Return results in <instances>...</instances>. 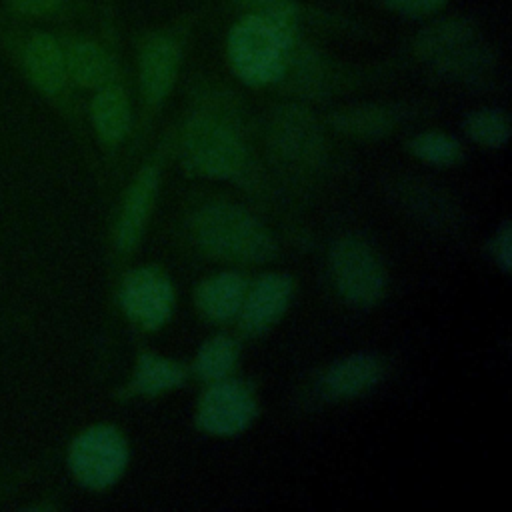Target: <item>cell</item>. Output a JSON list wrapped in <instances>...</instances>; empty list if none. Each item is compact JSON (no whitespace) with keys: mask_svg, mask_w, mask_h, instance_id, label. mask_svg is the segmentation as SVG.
Listing matches in <instances>:
<instances>
[{"mask_svg":"<svg viewBox=\"0 0 512 512\" xmlns=\"http://www.w3.org/2000/svg\"><path fill=\"white\" fill-rule=\"evenodd\" d=\"M416 52L458 78L480 76L488 64V52L480 46L476 30L468 20L460 18H446L426 26L416 38Z\"/></svg>","mask_w":512,"mask_h":512,"instance_id":"obj_6","label":"cell"},{"mask_svg":"<svg viewBox=\"0 0 512 512\" xmlns=\"http://www.w3.org/2000/svg\"><path fill=\"white\" fill-rule=\"evenodd\" d=\"M66 54V72L82 88H102L112 84L116 74L112 56L92 40H76Z\"/></svg>","mask_w":512,"mask_h":512,"instance_id":"obj_18","label":"cell"},{"mask_svg":"<svg viewBox=\"0 0 512 512\" xmlns=\"http://www.w3.org/2000/svg\"><path fill=\"white\" fill-rule=\"evenodd\" d=\"M90 120L100 140L108 144L122 142L132 124L130 100L126 92L116 84L98 88L90 102Z\"/></svg>","mask_w":512,"mask_h":512,"instance_id":"obj_16","label":"cell"},{"mask_svg":"<svg viewBox=\"0 0 512 512\" xmlns=\"http://www.w3.org/2000/svg\"><path fill=\"white\" fill-rule=\"evenodd\" d=\"M238 352L240 350L234 338L226 334H214L200 344L192 362V370L206 384L230 378L238 364Z\"/></svg>","mask_w":512,"mask_h":512,"instance_id":"obj_19","label":"cell"},{"mask_svg":"<svg viewBox=\"0 0 512 512\" xmlns=\"http://www.w3.org/2000/svg\"><path fill=\"white\" fill-rule=\"evenodd\" d=\"M408 148L420 162L436 168L456 166L464 156L462 144L454 136L440 130H426L416 134L410 138Z\"/></svg>","mask_w":512,"mask_h":512,"instance_id":"obj_21","label":"cell"},{"mask_svg":"<svg viewBox=\"0 0 512 512\" xmlns=\"http://www.w3.org/2000/svg\"><path fill=\"white\" fill-rule=\"evenodd\" d=\"M64 2L66 0H10L16 12L24 16H36V18L54 16L56 12H60Z\"/></svg>","mask_w":512,"mask_h":512,"instance_id":"obj_26","label":"cell"},{"mask_svg":"<svg viewBox=\"0 0 512 512\" xmlns=\"http://www.w3.org/2000/svg\"><path fill=\"white\" fill-rule=\"evenodd\" d=\"M392 12L402 14V16H430L444 8L448 0H382Z\"/></svg>","mask_w":512,"mask_h":512,"instance_id":"obj_24","label":"cell"},{"mask_svg":"<svg viewBox=\"0 0 512 512\" xmlns=\"http://www.w3.org/2000/svg\"><path fill=\"white\" fill-rule=\"evenodd\" d=\"M198 246L212 258L236 264H264L276 256L270 230L244 206L212 202L198 210L192 222Z\"/></svg>","mask_w":512,"mask_h":512,"instance_id":"obj_1","label":"cell"},{"mask_svg":"<svg viewBox=\"0 0 512 512\" xmlns=\"http://www.w3.org/2000/svg\"><path fill=\"white\" fill-rule=\"evenodd\" d=\"M294 42V24L248 14L226 38V58L248 86H268L282 78Z\"/></svg>","mask_w":512,"mask_h":512,"instance_id":"obj_2","label":"cell"},{"mask_svg":"<svg viewBox=\"0 0 512 512\" xmlns=\"http://www.w3.org/2000/svg\"><path fill=\"white\" fill-rule=\"evenodd\" d=\"M490 252L492 258L496 262V266L502 272L510 270V262H512V232H510V224L502 222V226L496 230L492 244H490Z\"/></svg>","mask_w":512,"mask_h":512,"instance_id":"obj_25","label":"cell"},{"mask_svg":"<svg viewBox=\"0 0 512 512\" xmlns=\"http://www.w3.org/2000/svg\"><path fill=\"white\" fill-rule=\"evenodd\" d=\"M180 46L168 36L150 38L140 52L138 82L144 100L150 106H160L172 92L180 72Z\"/></svg>","mask_w":512,"mask_h":512,"instance_id":"obj_11","label":"cell"},{"mask_svg":"<svg viewBox=\"0 0 512 512\" xmlns=\"http://www.w3.org/2000/svg\"><path fill=\"white\" fill-rule=\"evenodd\" d=\"M332 124L348 136L374 138L390 132L394 120L386 108L362 104V106H352L336 112L332 116Z\"/></svg>","mask_w":512,"mask_h":512,"instance_id":"obj_20","label":"cell"},{"mask_svg":"<svg viewBox=\"0 0 512 512\" xmlns=\"http://www.w3.org/2000/svg\"><path fill=\"white\" fill-rule=\"evenodd\" d=\"M294 296V282L288 274L266 272L248 284L236 316L242 332L260 336L268 332L288 310Z\"/></svg>","mask_w":512,"mask_h":512,"instance_id":"obj_9","label":"cell"},{"mask_svg":"<svg viewBox=\"0 0 512 512\" xmlns=\"http://www.w3.org/2000/svg\"><path fill=\"white\" fill-rule=\"evenodd\" d=\"M180 152L186 170L208 180L238 178L248 164L246 146L234 128L202 114L186 122Z\"/></svg>","mask_w":512,"mask_h":512,"instance_id":"obj_3","label":"cell"},{"mask_svg":"<svg viewBox=\"0 0 512 512\" xmlns=\"http://www.w3.org/2000/svg\"><path fill=\"white\" fill-rule=\"evenodd\" d=\"M258 416V400L254 390L240 380L224 378L210 382L196 404L198 428L216 438H232L242 434Z\"/></svg>","mask_w":512,"mask_h":512,"instance_id":"obj_8","label":"cell"},{"mask_svg":"<svg viewBox=\"0 0 512 512\" xmlns=\"http://www.w3.org/2000/svg\"><path fill=\"white\" fill-rule=\"evenodd\" d=\"M24 68L30 82L48 96L60 94L66 86V54L58 40L46 32H34L26 40Z\"/></svg>","mask_w":512,"mask_h":512,"instance_id":"obj_14","label":"cell"},{"mask_svg":"<svg viewBox=\"0 0 512 512\" xmlns=\"http://www.w3.org/2000/svg\"><path fill=\"white\" fill-rule=\"evenodd\" d=\"M464 128L470 140L484 148H504L510 138V120L500 108L472 110L464 120Z\"/></svg>","mask_w":512,"mask_h":512,"instance_id":"obj_22","label":"cell"},{"mask_svg":"<svg viewBox=\"0 0 512 512\" xmlns=\"http://www.w3.org/2000/svg\"><path fill=\"white\" fill-rule=\"evenodd\" d=\"M174 286L156 264H142L124 274L118 288V304L124 316L142 330L162 328L174 310Z\"/></svg>","mask_w":512,"mask_h":512,"instance_id":"obj_7","label":"cell"},{"mask_svg":"<svg viewBox=\"0 0 512 512\" xmlns=\"http://www.w3.org/2000/svg\"><path fill=\"white\" fill-rule=\"evenodd\" d=\"M238 4L246 6L250 14L266 16L272 20H280L286 24H294L298 8L294 0H236Z\"/></svg>","mask_w":512,"mask_h":512,"instance_id":"obj_23","label":"cell"},{"mask_svg":"<svg viewBox=\"0 0 512 512\" xmlns=\"http://www.w3.org/2000/svg\"><path fill=\"white\" fill-rule=\"evenodd\" d=\"M384 374V364L374 352H354L332 362L322 378V390L330 398L348 400L372 390Z\"/></svg>","mask_w":512,"mask_h":512,"instance_id":"obj_13","label":"cell"},{"mask_svg":"<svg viewBox=\"0 0 512 512\" xmlns=\"http://www.w3.org/2000/svg\"><path fill=\"white\" fill-rule=\"evenodd\" d=\"M248 280L238 272H218L196 286L194 302L200 314L212 322H230L238 316Z\"/></svg>","mask_w":512,"mask_h":512,"instance_id":"obj_15","label":"cell"},{"mask_svg":"<svg viewBox=\"0 0 512 512\" xmlns=\"http://www.w3.org/2000/svg\"><path fill=\"white\" fill-rule=\"evenodd\" d=\"M160 188V170L156 164L142 166L130 186L124 192L116 224H114V246L120 252H132L150 222Z\"/></svg>","mask_w":512,"mask_h":512,"instance_id":"obj_10","label":"cell"},{"mask_svg":"<svg viewBox=\"0 0 512 512\" xmlns=\"http://www.w3.org/2000/svg\"><path fill=\"white\" fill-rule=\"evenodd\" d=\"M328 274L336 294L354 308H372L386 294V268L378 252L360 236L346 234L328 250Z\"/></svg>","mask_w":512,"mask_h":512,"instance_id":"obj_4","label":"cell"},{"mask_svg":"<svg viewBox=\"0 0 512 512\" xmlns=\"http://www.w3.org/2000/svg\"><path fill=\"white\" fill-rule=\"evenodd\" d=\"M130 448L112 424H92L80 430L68 446L66 464L72 478L88 490H106L126 472Z\"/></svg>","mask_w":512,"mask_h":512,"instance_id":"obj_5","label":"cell"},{"mask_svg":"<svg viewBox=\"0 0 512 512\" xmlns=\"http://www.w3.org/2000/svg\"><path fill=\"white\" fill-rule=\"evenodd\" d=\"M186 378L188 370L184 364L156 352H142L136 360L128 390L138 396H160L180 388Z\"/></svg>","mask_w":512,"mask_h":512,"instance_id":"obj_17","label":"cell"},{"mask_svg":"<svg viewBox=\"0 0 512 512\" xmlns=\"http://www.w3.org/2000/svg\"><path fill=\"white\" fill-rule=\"evenodd\" d=\"M270 136L284 158L302 164L318 160L324 144L314 118L298 106H284L276 112Z\"/></svg>","mask_w":512,"mask_h":512,"instance_id":"obj_12","label":"cell"}]
</instances>
